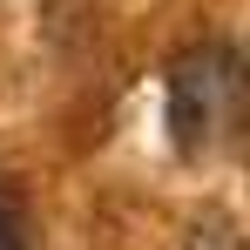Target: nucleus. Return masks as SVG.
Segmentation results:
<instances>
[{
    "instance_id": "nucleus-1",
    "label": "nucleus",
    "mask_w": 250,
    "mask_h": 250,
    "mask_svg": "<svg viewBox=\"0 0 250 250\" xmlns=\"http://www.w3.org/2000/svg\"><path fill=\"white\" fill-rule=\"evenodd\" d=\"M237 82L244 75H237V61L223 47H196V54L176 61V75H169V128H176V149L183 156H196L209 135H216Z\"/></svg>"
},
{
    "instance_id": "nucleus-4",
    "label": "nucleus",
    "mask_w": 250,
    "mask_h": 250,
    "mask_svg": "<svg viewBox=\"0 0 250 250\" xmlns=\"http://www.w3.org/2000/svg\"><path fill=\"white\" fill-rule=\"evenodd\" d=\"M237 75H244V88H250V47H244V61H237Z\"/></svg>"
},
{
    "instance_id": "nucleus-3",
    "label": "nucleus",
    "mask_w": 250,
    "mask_h": 250,
    "mask_svg": "<svg viewBox=\"0 0 250 250\" xmlns=\"http://www.w3.org/2000/svg\"><path fill=\"white\" fill-rule=\"evenodd\" d=\"M0 250H34V237H27V216H21V203L0 189Z\"/></svg>"
},
{
    "instance_id": "nucleus-2",
    "label": "nucleus",
    "mask_w": 250,
    "mask_h": 250,
    "mask_svg": "<svg viewBox=\"0 0 250 250\" xmlns=\"http://www.w3.org/2000/svg\"><path fill=\"white\" fill-rule=\"evenodd\" d=\"M183 250H250V244H244V230L230 216H196L189 237H183Z\"/></svg>"
}]
</instances>
